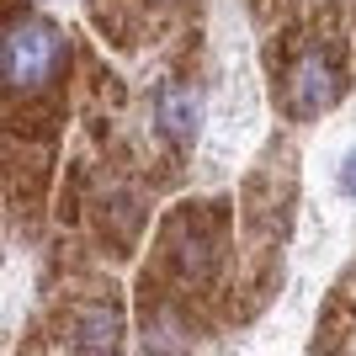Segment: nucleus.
<instances>
[{
    "instance_id": "5",
    "label": "nucleus",
    "mask_w": 356,
    "mask_h": 356,
    "mask_svg": "<svg viewBox=\"0 0 356 356\" xmlns=\"http://www.w3.org/2000/svg\"><path fill=\"white\" fill-rule=\"evenodd\" d=\"M341 192H346V197H356V154L341 165Z\"/></svg>"
},
{
    "instance_id": "4",
    "label": "nucleus",
    "mask_w": 356,
    "mask_h": 356,
    "mask_svg": "<svg viewBox=\"0 0 356 356\" xmlns=\"http://www.w3.org/2000/svg\"><path fill=\"white\" fill-rule=\"evenodd\" d=\"M112 341H118V309H90L74 330V346H86V351H102Z\"/></svg>"
},
{
    "instance_id": "3",
    "label": "nucleus",
    "mask_w": 356,
    "mask_h": 356,
    "mask_svg": "<svg viewBox=\"0 0 356 356\" xmlns=\"http://www.w3.org/2000/svg\"><path fill=\"white\" fill-rule=\"evenodd\" d=\"M154 112H160V128L176 138V144H192L197 118H202V96H197L192 86L170 80V86H160V96H154Z\"/></svg>"
},
{
    "instance_id": "2",
    "label": "nucleus",
    "mask_w": 356,
    "mask_h": 356,
    "mask_svg": "<svg viewBox=\"0 0 356 356\" xmlns=\"http://www.w3.org/2000/svg\"><path fill=\"white\" fill-rule=\"evenodd\" d=\"M335 96H341L335 64H330L319 48H309V54L298 59L293 80H287V112H293V118H319L325 106H335Z\"/></svg>"
},
{
    "instance_id": "1",
    "label": "nucleus",
    "mask_w": 356,
    "mask_h": 356,
    "mask_svg": "<svg viewBox=\"0 0 356 356\" xmlns=\"http://www.w3.org/2000/svg\"><path fill=\"white\" fill-rule=\"evenodd\" d=\"M64 64V32L43 16H22L6 27V43H0V74H6V90H38L48 86Z\"/></svg>"
}]
</instances>
